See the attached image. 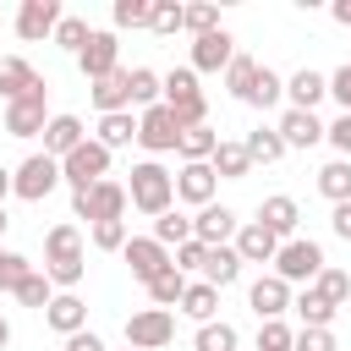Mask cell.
I'll return each mask as SVG.
<instances>
[{
    "mask_svg": "<svg viewBox=\"0 0 351 351\" xmlns=\"http://www.w3.org/2000/svg\"><path fill=\"white\" fill-rule=\"evenodd\" d=\"M126 197H132V208H137V214L159 219V214H170V208H176V176H170L159 159H143V165H132Z\"/></svg>",
    "mask_w": 351,
    "mask_h": 351,
    "instance_id": "6da1fadb",
    "label": "cell"
},
{
    "mask_svg": "<svg viewBox=\"0 0 351 351\" xmlns=\"http://www.w3.org/2000/svg\"><path fill=\"white\" fill-rule=\"evenodd\" d=\"M165 104L176 110L181 126H208V99H203V88H197V71H192V66L165 71Z\"/></svg>",
    "mask_w": 351,
    "mask_h": 351,
    "instance_id": "7a4b0ae2",
    "label": "cell"
},
{
    "mask_svg": "<svg viewBox=\"0 0 351 351\" xmlns=\"http://www.w3.org/2000/svg\"><path fill=\"white\" fill-rule=\"evenodd\" d=\"M324 269H329V263H324V247H318V241H307V236H291V241H280L274 274H280L285 285H313Z\"/></svg>",
    "mask_w": 351,
    "mask_h": 351,
    "instance_id": "3957f363",
    "label": "cell"
},
{
    "mask_svg": "<svg viewBox=\"0 0 351 351\" xmlns=\"http://www.w3.org/2000/svg\"><path fill=\"white\" fill-rule=\"evenodd\" d=\"M60 181H66V176H60V159H49V154H27V159L11 170V192H16L22 203H44Z\"/></svg>",
    "mask_w": 351,
    "mask_h": 351,
    "instance_id": "277c9868",
    "label": "cell"
},
{
    "mask_svg": "<svg viewBox=\"0 0 351 351\" xmlns=\"http://www.w3.org/2000/svg\"><path fill=\"white\" fill-rule=\"evenodd\" d=\"M126 186L121 181H99L88 192H71V219H88V225H104V219H126Z\"/></svg>",
    "mask_w": 351,
    "mask_h": 351,
    "instance_id": "5b68a950",
    "label": "cell"
},
{
    "mask_svg": "<svg viewBox=\"0 0 351 351\" xmlns=\"http://www.w3.org/2000/svg\"><path fill=\"white\" fill-rule=\"evenodd\" d=\"M60 176H66V186H71V192H88V186L110 181V148H104L99 137H88L77 154H66V159H60Z\"/></svg>",
    "mask_w": 351,
    "mask_h": 351,
    "instance_id": "8992f818",
    "label": "cell"
},
{
    "mask_svg": "<svg viewBox=\"0 0 351 351\" xmlns=\"http://www.w3.org/2000/svg\"><path fill=\"white\" fill-rule=\"evenodd\" d=\"M44 126H49V82L38 77L16 104H5V132L11 137H38Z\"/></svg>",
    "mask_w": 351,
    "mask_h": 351,
    "instance_id": "52a82bcc",
    "label": "cell"
},
{
    "mask_svg": "<svg viewBox=\"0 0 351 351\" xmlns=\"http://www.w3.org/2000/svg\"><path fill=\"white\" fill-rule=\"evenodd\" d=\"M176 340V313L170 307H143L126 318V346L132 351H165Z\"/></svg>",
    "mask_w": 351,
    "mask_h": 351,
    "instance_id": "ba28073f",
    "label": "cell"
},
{
    "mask_svg": "<svg viewBox=\"0 0 351 351\" xmlns=\"http://www.w3.org/2000/svg\"><path fill=\"white\" fill-rule=\"evenodd\" d=\"M181 121H176V110L170 104H154V110H143L137 115V143L148 148V154H170L176 143H181Z\"/></svg>",
    "mask_w": 351,
    "mask_h": 351,
    "instance_id": "9c48e42d",
    "label": "cell"
},
{
    "mask_svg": "<svg viewBox=\"0 0 351 351\" xmlns=\"http://www.w3.org/2000/svg\"><path fill=\"white\" fill-rule=\"evenodd\" d=\"M77 71H82L88 82H99V77L121 71V38H115V27H104V33H93V38L82 44V55H77Z\"/></svg>",
    "mask_w": 351,
    "mask_h": 351,
    "instance_id": "30bf717a",
    "label": "cell"
},
{
    "mask_svg": "<svg viewBox=\"0 0 351 351\" xmlns=\"http://www.w3.org/2000/svg\"><path fill=\"white\" fill-rule=\"evenodd\" d=\"M60 0H22L16 5V38H27V44H38V38H55V27H60Z\"/></svg>",
    "mask_w": 351,
    "mask_h": 351,
    "instance_id": "8fae6325",
    "label": "cell"
},
{
    "mask_svg": "<svg viewBox=\"0 0 351 351\" xmlns=\"http://www.w3.org/2000/svg\"><path fill=\"white\" fill-rule=\"evenodd\" d=\"M236 230H241V219H236V208H225V203H208V208L192 214V236H197L203 247H230Z\"/></svg>",
    "mask_w": 351,
    "mask_h": 351,
    "instance_id": "7c38bea8",
    "label": "cell"
},
{
    "mask_svg": "<svg viewBox=\"0 0 351 351\" xmlns=\"http://www.w3.org/2000/svg\"><path fill=\"white\" fill-rule=\"evenodd\" d=\"M121 258H126V269H132V274H137L143 285H148L154 274H165V269H170V247H159L154 236H132Z\"/></svg>",
    "mask_w": 351,
    "mask_h": 351,
    "instance_id": "4fadbf2b",
    "label": "cell"
},
{
    "mask_svg": "<svg viewBox=\"0 0 351 351\" xmlns=\"http://www.w3.org/2000/svg\"><path fill=\"white\" fill-rule=\"evenodd\" d=\"M230 60H236V38H230L225 27L192 38V71H225Z\"/></svg>",
    "mask_w": 351,
    "mask_h": 351,
    "instance_id": "5bb4252c",
    "label": "cell"
},
{
    "mask_svg": "<svg viewBox=\"0 0 351 351\" xmlns=\"http://www.w3.org/2000/svg\"><path fill=\"white\" fill-rule=\"evenodd\" d=\"M230 247L241 252V263H274V258H280V236H274L269 225H258V219H247Z\"/></svg>",
    "mask_w": 351,
    "mask_h": 351,
    "instance_id": "9a60e30c",
    "label": "cell"
},
{
    "mask_svg": "<svg viewBox=\"0 0 351 351\" xmlns=\"http://www.w3.org/2000/svg\"><path fill=\"white\" fill-rule=\"evenodd\" d=\"M247 302H252V313L269 324V318H280L296 296H291V285H285L280 274H258V280H252V291H247Z\"/></svg>",
    "mask_w": 351,
    "mask_h": 351,
    "instance_id": "2e32d148",
    "label": "cell"
},
{
    "mask_svg": "<svg viewBox=\"0 0 351 351\" xmlns=\"http://www.w3.org/2000/svg\"><path fill=\"white\" fill-rule=\"evenodd\" d=\"M44 324L66 340V335H77V329H88V302L77 296V291H55V302L44 307Z\"/></svg>",
    "mask_w": 351,
    "mask_h": 351,
    "instance_id": "e0dca14e",
    "label": "cell"
},
{
    "mask_svg": "<svg viewBox=\"0 0 351 351\" xmlns=\"http://www.w3.org/2000/svg\"><path fill=\"white\" fill-rule=\"evenodd\" d=\"M274 132L285 137V148H313V143H324V137H329V126H324L313 110H285Z\"/></svg>",
    "mask_w": 351,
    "mask_h": 351,
    "instance_id": "ac0fdd59",
    "label": "cell"
},
{
    "mask_svg": "<svg viewBox=\"0 0 351 351\" xmlns=\"http://www.w3.org/2000/svg\"><path fill=\"white\" fill-rule=\"evenodd\" d=\"M88 143V132H82V115H49V126H44V154L49 159H66V154H77Z\"/></svg>",
    "mask_w": 351,
    "mask_h": 351,
    "instance_id": "d6986e66",
    "label": "cell"
},
{
    "mask_svg": "<svg viewBox=\"0 0 351 351\" xmlns=\"http://www.w3.org/2000/svg\"><path fill=\"white\" fill-rule=\"evenodd\" d=\"M88 93H93V104H99V115H115V110H132V71L121 66V71H110V77H99V82H88Z\"/></svg>",
    "mask_w": 351,
    "mask_h": 351,
    "instance_id": "ffe728a7",
    "label": "cell"
},
{
    "mask_svg": "<svg viewBox=\"0 0 351 351\" xmlns=\"http://www.w3.org/2000/svg\"><path fill=\"white\" fill-rule=\"evenodd\" d=\"M214 186H219L214 165H181V176H176V197L181 203H197V208L214 203Z\"/></svg>",
    "mask_w": 351,
    "mask_h": 351,
    "instance_id": "44dd1931",
    "label": "cell"
},
{
    "mask_svg": "<svg viewBox=\"0 0 351 351\" xmlns=\"http://www.w3.org/2000/svg\"><path fill=\"white\" fill-rule=\"evenodd\" d=\"M296 219H302V208H296V197H285V192H274V197L258 203V225H269L280 241L296 236Z\"/></svg>",
    "mask_w": 351,
    "mask_h": 351,
    "instance_id": "7402d4cb",
    "label": "cell"
},
{
    "mask_svg": "<svg viewBox=\"0 0 351 351\" xmlns=\"http://www.w3.org/2000/svg\"><path fill=\"white\" fill-rule=\"evenodd\" d=\"M324 93H329V77H324V71H313V66H302V71H291V77H285V99H291V110H313Z\"/></svg>",
    "mask_w": 351,
    "mask_h": 351,
    "instance_id": "603a6c76",
    "label": "cell"
},
{
    "mask_svg": "<svg viewBox=\"0 0 351 351\" xmlns=\"http://www.w3.org/2000/svg\"><path fill=\"white\" fill-rule=\"evenodd\" d=\"M208 165H214L219 181H247V176H252V154H247V143H225V137H219V148H214Z\"/></svg>",
    "mask_w": 351,
    "mask_h": 351,
    "instance_id": "cb8c5ba5",
    "label": "cell"
},
{
    "mask_svg": "<svg viewBox=\"0 0 351 351\" xmlns=\"http://www.w3.org/2000/svg\"><path fill=\"white\" fill-rule=\"evenodd\" d=\"M33 82H38V71H33L22 55H0V99H5V104H16Z\"/></svg>",
    "mask_w": 351,
    "mask_h": 351,
    "instance_id": "d4e9b609",
    "label": "cell"
},
{
    "mask_svg": "<svg viewBox=\"0 0 351 351\" xmlns=\"http://www.w3.org/2000/svg\"><path fill=\"white\" fill-rule=\"evenodd\" d=\"M203 280H208L214 291H225V285H236V280H241V252H236V247H208V263H203Z\"/></svg>",
    "mask_w": 351,
    "mask_h": 351,
    "instance_id": "484cf974",
    "label": "cell"
},
{
    "mask_svg": "<svg viewBox=\"0 0 351 351\" xmlns=\"http://www.w3.org/2000/svg\"><path fill=\"white\" fill-rule=\"evenodd\" d=\"M214 148H219V132H208V126H186V132H181V143H176L181 165H208V159H214Z\"/></svg>",
    "mask_w": 351,
    "mask_h": 351,
    "instance_id": "4316f807",
    "label": "cell"
},
{
    "mask_svg": "<svg viewBox=\"0 0 351 351\" xmlns=\"http://www.w3.org/2000/svg\"><path fill=\"white\" fill-rule=\"evenodd\" d=\"M181 313H186L192 324H214V313H219V291H214L208 280H192L186 296H181Z\"/></svg>",
    "mask_w": 351,
    "mask_h": 351,
    "instance_id": "83f0119b",
    "label": "cell"
},
{
    "mask_svg": "<svg viewBox=\"0 0 351 351\" xmlns=\"http://www.w3.org/2000/svg\"><path fill=\"white\" fill-rule=\"evenodd\" d=\"M280 99H285V77L269 71V66H258V77H252V88H247L241 104H252V110H274Z\"/></svg>",
    "mask_w": 351,
    "mask_h": 351,
    "instance_id": "f1b7e54d",
    "label": "cell"
},
{
    "mask_svg": "<svg viewBox=\"0 0 351 351\" xmlns=\"http://www.w3.org/2000/svg\"><path fill=\"white\" fill-rule=\"evenodd\" d=\"M99 143L115 154V148H126V143H137V115L132 110H115V115H99Z\"/></svg>",
    "mask_w": 351,
    "mask_h": 351,
    "instance_id": "f546056e",
    "label": "cell"
},
{
    "mask_svg": "<svg viewBox=\"0 0 351 351\" xmlns=\"http://www.w3.org/2000/svg\"><path fill=\"white\" fill-rule=\"evenodd\" d=\"M66 258H82V230H77V225H49V236H44V263H66Z\"/></svg>",
    "mask_w": 351,
    "mask_h": 351,
    "instance_id": "4dcf8cb0",
    "label": "cell"
},
{
    "mask_svg": "<svg viewBox=\"0 0 351 351\" xmlns=\"http://www.w3.org/2000/svg\"><path fill=\"white\" fill-rule=\"evenodd\" d=\"M186 285H192V280H186V274H181V269L170 263L165 274H154V280H148V302H154V307H181Z\"/></svg>",
    "mask_w": 351,
    "mask_h": 351,
    "instance_id": "1f68e13d",
    "label": "cell"
},
{
    "mask_svg": "<svg viewBox=\"0 0 351 351\" xmlns=\"http://www.w3.org/2000/svg\"><path fill=\"white\" fill-rule=\"evenodd\" d=\"M132 104H137V110L165 104V77H159L154 66H132Z\"/></svg>",
    "mask_w": 351,
    "mask_h": 351,
    "instance_id": "d6a6232c",
    "label": "cell"
},
{
    "mask_svg": "<svg viewBox=\"0 0 351 351\" xmlns=\"http://www.w3.org/2000/svg\"><path fill=\"white\" fill-rule=\"evenodd\" d=\"M241 143H247L252 165H274V159H285V154H291V148H285V137H280L274 126H258V132H247Z\"/></svg>",
    "mask_w": 351,
    "mask_h": 351,
    "instance_id": "836d02e7",
    "label": "cell"
},
{
    "mask_svg": "<svg viewBox=\"0 0 351 351\" xmlns=\"http://www.w3.org/2000/svg\"><path fill=\"white\" fill-rule=\"evenodd\" d=\"M291 307H296L302 329H329V324H335V313H340V307H329V302H324V296H318L313 285H307V291H302V296H296Z\"/></svg>",
    "mask_w": 351,
    "mask_h": 351,
    "instance_id": "e575fe53",
    "label": "cell"
},
{
    "mask_svg": "<svg viewBox=\"0 0 351 351\" xmlns=\"http://www.w3.org/2000/svg\"><path fill=\"white\" fill-rule=\"evenodd\" d=\"M318 192H324L329 203H351V159H329V165L318 170Z\"/></svg>",
    "mask_w": 351,
    "mask_h": 351,
    "instance_id": "d590c367",
    "label": "cell"
},
{
    "mask_svg": "<svg viewBox=\"0 0 351 351\" xmlns=\"http://www.w3.org/2000/svg\"><path fill=\"white\" fill-rule=\"evenodd\" d=\"M236 324H225V318H214V324H197V335H192V351H236Z\"/></svg>",
    "mask_w": 351,
    "mask_h": 351,
    "instance_id": "8d00e7d4",
    "label": "cell"
},
{
    "mask_svg": "<svg viewBox=\"0 0 351 351\" xmlns=\"http://www.w3.org/2000/svg\"><path fill=\"white\" fill-rule=\"evenodd\" d=\"M11 296H16L22 307H38V313H44V307L55 302V280H49L44 269H33V274H27V280H22V285H16Z\"/></svg>",
    "mask_w": 351,
    "mask_h": 351,
    "instance_id": "74e56055",
    "label": "cell"
},
{
    "mask_svg": "<svg viewBox=\"0 0 351 351\" xmlns=\"http://www.w3.org/2000/svg\"><path fill=\"white\" fill-rule=\"evenodd\" d=\"M154 241H159V247H181V241H192V219L176 214V208L159 214V219H154Z\"/></svg>",
    "mask_w": 351,
    "mask_h": 351,
    "instance_id": "f35d334b",
    "label": "cell"
},
{
    "mask_svg": "<svg viewBox=\"0 0 351 351\" xmlns=\"http://www.w3.org/2000/svg\"><path fill=\"white\" fill-rule=\"evenodd\" d=\"M110 22H115V33H121V27H148V22H154V0H115Z\"/></svg>",
    "mask_w": 351,
    "mask_h": 351,
    "instance_id": "ab89813d",
    "label": "cell"
},
{
    "mask_svg": "<svg viewBox=\"0 0 351 351\" xmlns=\"http://www.w3.org/2000/svg\"><path fill=\"white\" fill-rule=\"evenodd\" d=\"M313 291H318L329 307H340V302L351 296V274H346V269H324V274L313 280Z\"/></svg>",
    "mask_w": 351,
    "mask_h": 351,
    "instance_id": "60d3db41",
    "label": "cell"
},
{
    "mask_svg": "<svg viewBox=\"0 0 351 351\" xmlns=\"http://www.w3.org/2000/svg\"><path fill=\"white\" fill-rule=\"evenodd\" d=\"M93 38V27L82 22V16H60V27H55V44L60 49H71V55H82V44Z\"/></svg>",
    "mask_w": 351,
    "mask_h": 351,
    "instance_id": "b9f144b4",
    "label": "cell"
},
{
    "mask_svg": "<svg viewBox=\"0 0 351 351\" xmlns=\"http://www.w3.org/2000/svg\"><path fill=\"white\" fill-rule=\"evenodd\" d=\"M252 77H258V60H252V55H236V60L225 66V88H230L236 99H247V88H252Z\"/></svg>",
    "mask_w": 351,
    "mask_h": 351,
    "instance_id": "7bdbcfd3",
    "label": "cell"
},
{
    "mask_svg": "<svg viewBox=\"0 0 351 351\" xmlns=\"http://www.w3.org/2000/svg\"><path fill=\"white\" fill-rule=\"evenodd\" d=\"M33 274V263L22 258V252H11V247H0V291H16L22 280Z\"/></svg>",
    "mask_w": 351,
    "mask_h": 351,
    "instance_id": "ee69618b",
    "label": "cell"
},
{
    "mask_svg": "<svg viewBox=\"0 0 351 351\" xmlns=\"http://www.w3.org/2000/svg\"><path fill=\"white\" fill-rule=\"evenodd\" d=\"M126 219H104V225H93V247L99 252H126Z\"/></svg>",
    "mask_w": 351,
    "mask_h": 351,
    "instance_id": "f6af8a7d",
    "label": "cell"
},
{
    "mask_svg": "<svg viewBox=\"0 0 351 351\" xmlns=\"http://www.w3.org/2000/svg\"><path fill=\"white\" fill-rule=\"evenodd\" d=\"M258 351H296V329H285L280 318H269L258 329Z\"/></svg>",
    "mask_w": 351,
    "mask_h": 351,
    "instance_id": "bcb514c9",
    "label": "cell"
},
{
    "mask_svg": "<svg viewBox=\"0 0 351 351\" xmlns=\"http://www.w3.org/2000/svg\"><path fill=\"white\" fill-rule=\"evenodd\" d=\"M44 274L60 285V291H77V280L88 274V258H66V263H44Z\"/></svg>",
    "mask_w": 351,
    "mask_h": 351,
    "instance_id": "7dc6e473",
    "label": "cell"
},
{
    "mask_svg": "<svg viewBox=\"0 0 351 351\" xmlns=\"http://www.w3.org/2000/svg\"><path fill=\"white\" fill-rule=\"evenodd\" d=\"M159 38H170V33H181L186 27V5H154V22H148Z\"/></svg>",
    "mask_w": 351,
    "mask_h": 351,
    "instance_id": "c3c4849f",
    "label": "cell"
},
{
    "mask_svg": "<svg viewBox=\"0 0 351 351\" xmlns=\"http://www.w3.org/2000/svg\"><path fill=\"white\" fill-rule=\"evenodd\" d=\"M170 263H176L181 274H192V269H203V263H208V247H203V241L192 236V241H181V247L170 252Z\"/></svg>",
    "mask_w": 351,
    "mask_h": 351,
    "instance_id": "681fc988",
    "label": "cell"
},
{
    "mask_svg": "<svg viewBox=\"0 0 351 351\" xmlns=\"http://www.w3.org/2000/svg\"><path fill=\"white\" fill-rule=\"evenodd\" d=\"M219 27V11L214 5H186V33L192 38H203V33H214Z\"/></svg>",
    "mask_w": 351,
    "mask_h": 351,
    "instance_id": "f907efd6",
    "label": "cell"
},
{
    "mask_svg": "<svg viewBox=\"0 0 351 351\" xmlns=\"http://www.w3.org/2000/svg\"><path fill=\"white\" fill-rule=\"evenodd\" d=\"M329 93H335V104H340V115H351V60H346L340 71H329Z\"/></svg>",
    "mask_w": 351,
    "mask_h": 351,
    "instance_id": "816d5d0a",
    "label": "cell"
},
{
    "mask_svg": "<svg viewBox=\"0 0 351 351\" xmlns=\"http://www.w3.org/2000/svg\"><path fill=\"white\" fill-rule=\"evenodd\" d=\"M296 351H340L329 329H296Z\"/></svg>",
    "mask_w": 351,
    "mask_h": 351,
    "instance_id": "f5cc1de1",
    "label": "cell"
},
{
    "mask_svg": "<svg viewBox=\"0 0 351 351\" xmlns=\"http://www.w3.org/2000/svg\"><path fill=\"white\" fill-rule=\"evenodd\" d=\"M324 143H335V154H340V159H351V115H335Z\"/></svg>",
    "mask_w": 351,
    "mask_h": 351,
    "instance_id": "db71d44e",
    "label": "cell"
},
{
    "mask_svg": "<svg viewBox=\"0 0 351 351\" xmlns=\"http://www.w3.org/2000/svg\"><path fill=\"white\" fill-rule=\"evenodd\" d=\"M66 351H110L93 329H77V335H66Z\"/></svg>",
    "mask_w": 351,
    "mask_h": 351,
    "instance_id": "11a10c76",
    "label": "cell"
},
{
    "mask_svg": "<svg viewBox=\"0 0 351 351\" xmlns=\"http://www.w3.org/2000/svg\"><path fill=\"white\" fill-rule=\"evenodd\" d=\"M329 230H335L340 241H351V203H335V214H329Z\"/></svg>",
    "mask_w": 351,
    "mask_h": 351,
    "instance_id": "9f6ffc18",
    "label": "cell"
},
{
    "mask_svg": "<svg viewBox=\"0 0 351 351\" xmlns=\"http://www.w3.org/2000/svg\"><path fill=\"white\" fill-rule=\"evenodd\" d=\"M329 16H335L340 27H351V0H335V5H329Z\"/></svg>",
    "mask_w": 351,
    "mask_h": 351,
    "instance_id": "6f0895ef",
    "label": "cell"
},
{
    "mask_svg": "<svg viewBox=\"0 0 351 351\" xmlns=\"http://www.w3.org/2000/svg\"><path fill=\"white\" fill-rule=\"evenodd\" d=\"M5 192H11V170L0 165V203H5Z\"/></svg>",
    "mask_w": 351,
    "mask_h": 351,
    "instance_id": "680465c9",
    "label": "cell"
},
{
    "mask_svg": "<svg viewBox=\"0 0 351 351\" xmlns=\"http://www.w3.org/2000/svg\"><path fill=\"white\" fill-rule=\"evenodd\" d=\"M11 346V318H0V351Z\"/></svg>",
    "mask_w": 351,
    "mask_h": 351,
    "instance_id": "91938a15",
    "label": "cell"
},
{
    "mask_svg": "<svg viewBox=\"0 0 351 351\" xmlns=\"http://www.w3.org/2000/svg\"><path fill=\"white\" fill-rule=\"evenodd\" d=\"M5 225H11V219H5V203H0V236H5Z\"/></svg>",
    "mask_w": 351,
    "mask_h": 351,
    "instance_id": "94428289",
    "label": "cell"
},
{
    "mask_svg": "<svg viewBox=\"0 0 351 351\" xmlns=\"http://www.w3.org/2000/svg\"><path fill=\"white\" fill-rule=\"evenodd\" d=\"M126 351H132V346H126Z\"/></svg>",
    "mask_w": 351,
    "mask_h": 351,
    "instance_id": "6125c7cd",
    "label": "cell"
}]
</instances>
